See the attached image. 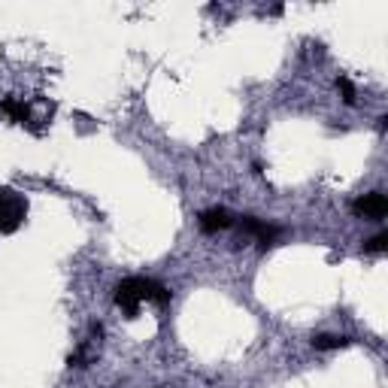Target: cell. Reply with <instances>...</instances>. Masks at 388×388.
Returning a JSON list of instances; mask_svg holds the SVG:
<instances>
[{"label": "cell", "mask_w": 388, "mask_h": 388, "mask_svg": "<svg viewBox=\"0 0 388 388\" xmlns=\"http://www.w3.org/2000/svg\"><path fill=\"white\" fill-rule=\"evenodd\" d=\"M0 109L13 118V122L18 125H25V122H31V109H27L22 100H15V97H6V100H0Z\"/></svg>", "instance_id": "8992f818"}, {"label": "cell", "mask_w": 388, "mask_h": 388, "mask_svg": "<svg viewBox=\"0 0 388 388\" xmlns=\"http://www.w3.org/2000/svg\"><path fill=\"white\" fill-rule=\"evenodd\" d=\"M27 216V200L13 188H0V234H13Z\"/></svg>", "instance_id": "6da1fadb"}, {"label": "cell", "mask_w": 388, "mask_h": 388, "mask_svg": "<svg viewBox=\"0 0 388 388\" xmlns=\"http://www.w3.org/2000/svg\"><path fill=\"white\" fill-rule=\"evenodd\" d=\"M343 346H349V337H337V334L312 337V349H319V352H331V349H343Z\"/></svg>", "instance_id": "ba28073f"}, {"label": "cell", "mask_w": 388, "mask_h": 388, "mask_svg": "<svg viewBox=\"0 0 388 388\" xmlns=\"http://www.w3.org/2000/svg\"><path fill=\"white\" fill-rule=\"evenodd\" d=\"M240 230H243V234H249V237H255L261 249H270V246H276L282 240V230L276 228V225H267V221L252 219V216L240 219Z\"/></svg>", "instance_id": "3957f363"}, {"label": "cell", "mask_w": 388, "mask_h": 388, "mask_svg": "<svg viewBox=\"0 0 388 388\" xmlns=\"http://www.w3.org/2000/svg\"><path fill=\"white\" fill-rule=\"evenodd\" d=\"M230 225H234V219H230V212L221 209V207H212L207 212H200V230L203 234H219V230H225Z\"/></svg>", "instance_id": "5b68a950"}, {"label": "cell", "mask_w": 388, "mask_h": 388, "mask_svg": "<svg viewBox=\"0 0 388 388\" xmlns=\"http://www.w3.org/2000/svg\"><path fill=\"white\" fill-rule=\"evenodd\" d=\"M337 88H340V95H343V104L352 106L355 104V85H352V82H349L346 76H340L337 79Z\"/></svg>", "instance_id": "30bf717a"}, {"label": "cell", "mask_w": 388, "mask_h": 388, "mask_svg": "<svg viewBox=\"0 0 388 388\" xmlns=\"http://www.w3.org/2000/svg\"><path fill=\"white\" fill-rule=\"evenodd\" d=\"M352 209L358 216H367V219H382L388 212V198L382 191H370V194H364V198H358Z\"/></svg>", "instance_id": "277c9868"}, {"label": "cell", "mask_w": 388, "mask_h": 388, "mask_svg": "<svg viewBox=\"0 0 388 388\" xmlns=\"http://www.w3.org/2000/svg\"><path fill=\"white\" fill-rule=\"evenodd\" d=\"M143 300H146V279H140V276H131V279H122V282L116 285V303L131 319L140 312V303Z\"/></svg>", "instance_id": "7a4b0ae2"}, {"label": "cell", "mask_w": 388, "mask_h": 388, "mask_svg": "<svg viewBox=\"0 0 388 388\" xmlns=\"http://www.w3.org/2000/svg\"><path fill=\"white\" fill-rule=\"evenodd\" d=\"M385 246H388V234L382 230V234H376V237H370L364 243V252H370V255H376V252H385Z\"/></svg>", "instance_id": "9c48e42d"}, {"label": "cell", "mask_w": 388, "mask_h": 388, "mask_svg": "<svg viewBox=\"0 0 388 388\" xmlns=\"http://www.w3.org/2000/svg\"><path fill=\"white\" fill-rule=\"evenodd\" d=\"M88 358H91V355H88V349H85V346H79L76 352H73V355L67 358V364H70V367H88Z\"/></svg>", "instance_id": "8fae6325"}, {"label": "cell", "mask_w": 388, "mask_h": 388, "mask_svg": "<svg viewBox=\"0 0 388 388\" xmlns=\"http://www.w3.org/2000/svg\"><path fill=\"white\" fill-rule=\"evenodd\" d=\"M170 289H164L161 282H155V279H146V300H152V303H158V307H167L170 303Z\"/></svg>", "instance_id": "52a82bcc"}]
</instances>
